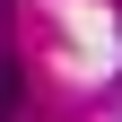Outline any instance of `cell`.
Wrapping results in <instances>:
<instances>
[{"instance_id":"6da1fadb","label":"cell","mask_w":122,"mask_h":122,"mask_svg":"<svg viewBox=\"0 0 122 122\" xmlns=\"http://www.w3.org/2000/svg\"><path fill=\"white\" fill-rule=\"evenodd\" d=\"M0 122H18V61H9V44H0Z\"/></svg>"}]
</instances>
